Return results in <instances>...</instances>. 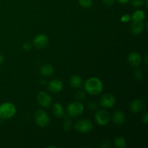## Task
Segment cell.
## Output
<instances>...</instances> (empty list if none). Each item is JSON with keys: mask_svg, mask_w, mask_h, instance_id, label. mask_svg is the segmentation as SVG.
Here are the masks:
<instances>
[{"mask_svg": "<svg viewBox=\"0 0 148 148\" xmlns=\"http://www.w3.org/2000/svg\"><path fill=\"white\" fill-rule=\"evenodd\" d=\"M33 43L36 48L38 49H44L47 46L48 43H49V38L46 35L40 34L36 36V37L33 38Z\"/></svg>", "mask_w": 148, "mask_h": 148, "instance_id": "9", "label": "cell"}, {"mask_svg": "<svg viewBox=\"0 0 148 148\" xmlns=\"http://www.w3.org/2000/svg\"><path fill=\"white\" fill-rule=\"evenodd\" d=\"M23 49L25 51H29L31 49V43H29V42H25V43H23Z\"/></svg>", "mask_w": 148, "mask_h": 148, "instance_id": "25", "label": "cell"}, {"mask_svg": "<svg viewBox=\"0 0 148 148\" xmlns=\"http://www.w3.org/2000/svg\"><path fill=\"white\" fill-rule=\"evenodd\" d=\"M147 53H146V54H145V63L146 64H147Z\"/></svg>", "mask_w": 148, "mask_h": 148, "instance_id": "32", "label": "cell"}, {"mask_svg": "<svg viewBox=\"0 0 148 148\" xmlns=\"http://www.w3.org/2000/svg\"><path fill=\"white\" fill-rule=\"evenodd\" d=\"M114 143H115V145L118 148H124L127 146L125 139L123 138L122 137H116L115 140H114Z\"/></svg>", "mask_w": 148, "mask_h": 148, "instance_id": "19", "label": "cell"}, {"mask_svg": "<svg viewBox=\"0 0 148 148\" xmlns=\"http://www.w3.org/2000/svg\"><path fill=\"white\" fill-rule=\"evenodd\" d=\"M103 2L106 6H111L114 3V0H103Z\"/></svg>", "mask_w": 148, "mask_h": 148, "instance_id": "28", "label": "cell"}, {"mask_svg": "<svg viewBox=\"0 0 148 148\" xmlns=\"http://www.w3.org/2000/svg\"><path fill=\"white\" fill-rule=\"evenodd\" d=\"M144 29V24L143 21H133L130 26V30L134 35H139Z\"/></svg>", "mask_w": 148, "mask_h": 148, "instance_id": "13", "label": "cell"}, {"mask_svg": "<svg viewBox=\"0 0 148 148\" xmlns=\"http://www.w3.org/2000/svg\"><path fill=\"white\" fill-rule=\"evenodd\" d=\"M16 114V106L10 102L4 103L0 106V117L3 119H8Z\"/></svg>", "mask_w": 148, "mask_h": 148, "instance_id": "2", "label": "cell"}, {"mask_svg": "<svg viewBox=\"0 0 148 148\" xmlns=\"http://www.w3.org/2000/svg\"><path fill=\"white\" fill-rule=\"evenodd\" d=\"M145 104L142 100L137 99L133 101L130 104V110L134 113H140L144 109Z\"/></svg>", "mask_w": 148, "mask_h": 148, "instance_id": "11", "label": "cell"}, {"mask_svg": "<svg viewBox=\"0 0 148 148\" xmlns=\"http://www.w3.org/2000/svg\"><path fill=\"white\" fill-rule=\"evenodd\" d=\"M125 118L126 117L124 112H122L121 111H116L112 116L113 122L117 125L123 124L125 121Z\"/></svg>", "mask_w": 148, "mask_h": 148, "instance_id": "14", "label": "cell"}, {"mask_svg": "<svg viewBox=\"0 0 148 148\" xmlns=\"http://www.w3.org/2000/svg\"><path fill=\"white\" fill-rule=\"evenodd\" d=\"M54 72L53 66L51 64H45L41 66L40 69V72L43 76L50 77L51 76Z\"/></svg>", "mask_w": 148, "mask_h": 148, "instance_id": "15", "label": "cell"}, {"mask_svg": "<svg viewBox=\"0 0 148 148\" xmlns=\"http://www.w3.org/2000/svg\"><path fill=\"white\" fill-rule=\"evenodd\" d=\"M142 61L141 55L137 52H132L128 57V62L131 66H137L140 64Z\"/></svg>", "mask_w": 148, "mask_h": 148, "instance_id": "12", "label": "cell"}, {"mask_svg": "<svg viewBox=\"0 0 148 148\" xmlns=\"http://www.w3.org/2000/svg\"><path fill=\"white\" fill-rule=\"evenodd\" d=\"M78 2L82 7L85 8H89L92 5L93 0H78Z\"/></svg>", "mask_w": 148, "mask_h": 148, "instance_id": "20", "label": "cell"}, {"mask_svg": "<svg viewBox=\"0 0 148 148\" xmlns=\"http://www.w3.org/2000/svg\"><path fill=\"white\" fill-rule=\"evenodd\" d=\"M117 1H118L119 2L121 3V4H127V3H128L130 0H117Z\"/></svg>", "mask_w": 148, "mask_h": 148, "instance_id": "30", "label": "cell"}, {"mask_svg": "<svg viewBox=\"0 0 148 148\" xmlns=\"http://www.w3.org/2000/svg\"><path fill=\"white\" fill-rule=\"evenodd\" d=\"M75 129L79 132L88 133L93 129V124L90 120L88 119H82L76 122Z\"/></svg>", "mask_w": 148, "mask_h": 148, "instance_id": "4", "label": "cell"}, {"mask_svg": "<svg viewBox=\"0 0 148 148\" xmlns=\"http://www.w3.org/2000/svg\"><path fill=\"white\" fill-rule=\"evenodd\" d=\"M38 103L44 108H48L50 106L52 103V98L47 92L44 91H40L37 96Z\"/></svg>", "mask_w": 148, "mask_h": 148, "instance_id": "8", "label": "cell"}, {"mask_svg": "<svg viewBox=\"0 0 148 148\" xmlns=\"http://www.w3.org/2000/svg\"><path fill=\"white\" fill-rule=\"evenodd\" d=\"M49 89L51 92L53 93H57L61 92L63 89V83L59 79H53L49 84Z\"/></svg>", "mask_w": 148, "mask_h": 148, "instance_id": "10", "label": "cell"}, {"mask_svg": "<svg viewBox=\"0 0 148 148\" xmlns=\"http://www.w3.org/2000/svg\"><path fill=\"white\" fill-rule=\"evenodd\" d=\"M4 56H3L1 53H0V65H1L3 62H4Z\"/></svg>", "mask_w": 148, "mask_h": 148, "instance_id": "31", "label": "cell"}, {"mask_svg": "<svg viewBox=\"0 0 148 148\" xmlns=\"http://www.w3.org/2000/svg\"><path fill=\"white\" fill-rule=\"evenodd\" d=\"M88 106L89 110H90V111H95V110L97 109V104L96 103L94 102V101H90V102H89Z\"/></svg>", "mask_w": 148, "mask_h": 148, "instance_id": "24", "label": "cell"}, {"mask_svg": "<svg viewBox=\"0 0 148 148\" xmlns=\"http://www.w3.org/2000/svg\"><path fill=\"white\" fill-rule=\"evenodd\" d=\"M63 127L64 130L65 131H69V130H70L71 127H72V121H71L70 119H66L65 120L64 123Z\"/></svg>", "mask_w": 148, "mask_h": 148, "instance_id": "21", "label": "cell"}, {"mask_svg": "<svg viewBox=\"0 0 148 148\" xmlns=\"http://www.w3.org/2000/svg\"><path fill=\"white\" fill-rule=\"evenodd\" d=\"M144 4V0H132V4L134 7H140Z\"/></svg>", "mask_w": 148, "mask_h": 148, "instance_id": "22", "label": "cell"}, {"mask_svg": "<svg viewBox=\"0 0 148 148\" xmlns=\"http://www.w3.org/2000/svg\"><path fill=\"white\" fill-rule=\"evenodd\" d=\"M134 76H135L136 79H142L143 77V72L140 70H137L134 72Z\"/></svg>", "mask_w": 148, "mask_h": 148, "instance_id": "27", "label": "cell"}, {"mask_svg": "<svg viewBox=\"0 0 148 148\" xmlns=\"http://www.w3.org/2000/svg\"><path fill=\"white\" fill-rule=\"evenodd\" d=\"M103 89V85L98 77H90L85 83V90L87 92L92 95L101 93Z\"/></svg>", "mask_w": 148, "mask_h": 148, "instance_id": "1", "label": "cell"}, {"mask_svg": "<svg viewBox=\"0 0 148 148\" xmlns=\"http://www.w3.org/2000/svg\"><path fill=\"white\" fill-rule=\"evenodd\" d=\"M69 82H70L71 86L75 88H78L82 85V79L81 77L78 76V75H73L70 77Z\"/></svg>", "mask_w": 148, "mask_h": 148, "instance_id": "17", "label": "cell"}, {"mask_svg": "<svg viewBox=\"0 0 148 148\" xmlns=\"http://www.w3.org/2000/svg\"><path fill=\"white\" fill-rule=\"evenodd\" d=\"M35 121L39 127H46L50 122V118L47 113L43 110H38L35 114Z\"/></svg>", "mask_w": 148, "mask_h": 148, "instance_id": "5", "label": "cell"}, {"mask_svg": "<svg viewBox=\"0 0 148 148\" xmlns=\"http://www.w3.org/2000/svg\"><path fill=\"white\" fill-rule=\"evenodd\" d=\"M96 122L100 126H106L110 121V116L105 110H101L96 113L95 116Z\"/></svg>", "mask_w": 148, "mask_h": 148, "instance_id": "7", "label": "cell"}, {"mask_svg": "<svg viewBox=\"0 0 148 148\" xmlns=\"http://www.w3.org/2000/svg\"><path fill=\"white\" fill-rule=\"evenodd\" d=\"M75 98H76L77 100L78 101H82V100L85 99V94L83 91H78L77 92L76 95H75Z\"/></svg>", "mask_w": 148, "mask_h": 148, "instance_id": "23", "label": "cell"}, {"mask_svg": "<svg viewBox=\"0 0 148 148\" xmlns=\"http://www.w3.org/2000/svg\"><path fill=\"white\" fill-rule=\"evenodd\" d=\"M68 115L72 117H77L80 116L84 111V106L82 103L77 101L72 102L68 105L66 108Z\"/></svg>", "mask_w": 148, "mask_h": 148, "instance_id": "3", "label": "cell"}, {"mask_svg": "<svg viewBox=\"0 0 148 148\" xmlns=\"http://www.w3.org/2000/svg\"><path fill=\"white\" fill-rule=\"evenodd\" d=\"M100 103L106 108H112L116 103V98L111 93H106L103 95L100 101Z\"/></svg>", "mask_w": 148, "mask_h": 148, "instance_id": "6", "label": "cell"}, {"mask_svg": "<svg viewBox=\"0 0 148 148\" xmlns=\"http://www.w3.org/2000/svg\"><path fill=\"white\" fill-rule=\"evenodd\" d=\"M145 18V13L143 10H136L132 16L133 21H143Z\"/></svg>", "mask_w": 148, "mask_h": 148, "instance_id": "18", "label": "cell"}, {"mask_svg": "<svg viewBox=\"0 0 148 148\" xmlns=\"http://www.w3.org/2000/svg\"><path fill=\"white\" fill-rule=\"evenodd\" d=\"M130 20H131V16L128 14H124L121 18V20L123 23H128L129 21H130Z\"/></svg>", "mask_w": 148, "mask_h": 148, "instance_id": "26", "label": "cell"}, {"mask_svg": "<svg viewBox=\"0 0 148 148\" xmlns=\"http://www.w3.org/2000/svg\"><path fill=\"white\" fill-rule=\"evenodd\" d=\"M52 111H53V114L56 116L59 117V118L64 116V109L62 104L59 103H56L53 104Z\"/></svg>", "mask_w": 148, "mask_h": 148, "instance_id": "16", "label": "cell"}, {"mask_svg": "<svg viewBox=\"0 0 148 148\" xmlns=\"http://www.w3.org/2000/svg\"><path fill=\"white\" fill-rule=\"evenodd\" d=\"M143 121L145 124H147L148 123V114L145 113V115L143 116Z\"/></svg>", "mask_w": 148, "mask_h": 148, "instance_id": "29", "label": "cell"}]
</instances>
